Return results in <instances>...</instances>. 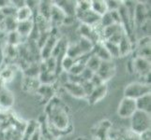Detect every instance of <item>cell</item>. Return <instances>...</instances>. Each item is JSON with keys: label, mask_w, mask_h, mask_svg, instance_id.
Listing matches in <instances>:
<instances>
[{"label": "cell", "mask_w": 151, "mask_h": 140, "mask_svg": "<svg viewBox=\"0 0 151 140\" xmlns=\"http://www.w3.org/2000/svg\"><path fill=\"white\" fill-rule=\"evenodd\" d=\"M132 66V70L140 76H149L150 75V61L142 57H135L129 63Z\"/></svg>", "instance_id": "obj_6"}, {"label": "cell", "mask_w": 151, "mask_h": 140, "mask_svg": "<svg viewBox=\"0 0 151 140\" xmlns=\"http://www.w3.org/2000/svg\"><path fill=\"white\" fill-rule=\"evenodd\" d=\"M51 121L54 126L60 131H65L70 124L69 115L64 108L59 105H54L51 108Z\"/></svg>", "instance_id": "obj_2"}, {"label": "cell", "mask_w": 151, "mask_h": 140, "mask_svg": "<svg viewBox=\"0 0 151 140\" xmlns=\"http://www.w3.org/2000/svg\"><path fill=\"white\" fill-rule=\"evenodd\" d=\"M101 64V61L95 55L90 53V55L87 56V58H86V67H87L88 69H90L91 71L94 72V73H96L99 69V67H100Z\"/></svg>", "instance_id": "obj_24"}, {"label": "cell", "mask_w": 151, "mask_h": 140, "mask_svg": "<svg viewBox=\"0 0 151 140\" xmlns=\"http://www.w3.org/2000/svg\"><path fill=\"white\" fill-rule=\"evenodd\" d=\"M66 16H67V15L53 2V6H52L51 12H50V17H49V19H51L52 22L62 23V22H63V20L65 19Z\"/></svg>", "instance_id": "obj_20"}, {"label": "cell", "mask_w": 151, "mask_h": 140, "mask_svg": "<svg viewBox=\"0 0 151 140\" xmlns=\"http://www.w3.org/2000/svg\"><path fill=\"white\" fill-rule=\"evenodd\" d=\"M148 22V11L143 3L135 4L133 11V24L136 23L138 26H144Z\"/></svg>", "instance_id": "obj_7"}, {"label": "cell", "mask_w": 151, "mask_h": 140, "mask_svg": "<svg viewBox=\"0 0 151 140\" xmlns=\"http://www.w3.org/2000/svg\"><path fill=\"white\" fill-rule=\"evenodd\" d=\"M35 27L34 20L31 19L24 22H18L16 31L21 37H29Z\"/></svg>", "instance_id": "obj_11"}, {"label": "cell", "mask_w": 151, "mask_h": 140, "mask_svg": "<svg viewBox=\"0 0 151 140\" xmlns=\"http://www.w3.org/2000/svg\"><path fill=\"white\" fill-rule=\"evenodd\" d=\"M91 10L93 12L98 14L99 16H102L105 14L108 9L106 6L105 1H101V0H95V1H91Z\"/></svg>", "instance_id": "obj_23"}, {"label": "cell", "mask_w": 151, "mask_h": 140, "mask_svg": "<svg viewBox=\"0 0 151 140\" xmlns=\"http://www.w3.org/2000/svg\"><path fill=\"white\" fill-rule=\"evenodd\" d=\"M122 32H124L122 25L120 23H114L102 29V37L104 40H107L108 38H110L112 36L118 34V33H122Z\"/></svg>", "instance_id": "obj_17"}, {"label": "cell", "mask_w": 151, "mask_h": 140, "mask_svg": "<svg viewBox=\"0 0 151 140\" xmlns=\"http://www.w3.org/2000/svg\"><path fill=\"white\" fill-rule=\"evenodd\" d=\"M56 80V73L54 72H41L39 76V81L40 84L43 85H53Z\"/></svg>", "instance_id": "obj_22"}, {"label": "cell", "mask_w": 151, "mask_h": 140, "mask_svg": "<svg viewBox=\"0 0 151 140\" xmlns=\"http://www.w3.org/2000/svg\"><path fill=\"white\" fill-rule=\"evenodd\" d=\"M23 89L27 92H37L39 87L40 86V83L39 81V79H32V77H24L23 80Z\"/></svg>", "instance_id": "obj_19"}, {"label": "cell", "mask_w": 151, "mask_h": 140, "mask_svg": "<svg viewBox=\"0 0 151 140\" xmlns=\"http://www.w3.org/2000/svg\"><path fill=\"white\" fill-rule=\"evenodd\" d=\"M22 41V37L17 33V31H12L9 32L8 36V43L9 46L16 47Z\"/></svg>", "instance_id": "obj_32"}, {"label": "cell", "mask_w": 151, "mask_h": 140, "mask_svg": "<svg viewBox=\"0 0 151 140\" xmlns=\"http://www.w3.org/2000/svg\"><path fill=\"white\" fill-rule=\"evenodd\" d=\"M41 133H40V126L39 128L34 132V134H32V136H30L29 140H41Z\"/></svg>", "instance_id": "obj_39"}, {"label": "cell", "mask_w": 151, "mask_h": 140, "mask_svg": "<svg viewBox=\"0 0 151 140\" xmlns=\"http://www.w3.org/2000/svg\"><path fill=\"white\" fill-rule=\"evenodd\" d=\"M137 111L136 100L128 97H123L117 108V115L122 119H131V117Z\"/></svg>", "instance_id": "obj_4"}, {"label": "cell", "mask_w": 151, "mask_h": 140, "mask_svg": "<svg viewBox=\"0 0 151 140\" xmlns=\"http://www.w3.org/2000/svg\"><path fill=\"white\" fill-rule=\"evenodd\" d=\"M39 128V124L35 121H30L27 124V127L24 129V136L22 137V140H29L30 136L34 134V132Z\"/></svg>", "instance_id": "obj_26"}, {"label": "cell", "mask_w": 151, "mask_h": 140, "mask_svg": "<svg viewBox=\"0 0 151 140\" xmlns=\"http://www.w3.org/2000/svg\"><path fill=\"white\" fill-rule=\"evenodd\" d=\"M37 92H39L40 95L42 96L45 99H51L53 97V93H54V88L52 85H43L40 84V86L39 87V89L37 91Z\"/></svg>", "instance_id": "obj_28"}, {"label": "cell", "mask_w": 151, "mask_h": 140, "mask_svg": "<svg viewBox=\"0 0 151 140\" xmlns=\"http://www.w3.org/2000/svg\"><path fill=\"white\" fill-rule=\"evenodd\" d=\"M14 104V95L9 90L4 88L0 91V107L3 108H10Z\"/></svg>", "instance_id": "obj_13"}, {"label": "cell", "mask_w": 151, "mask_h": 140, "mask_svg": "<svg viewBox=\"0 0 151 140\" xmlns=\"http://www.w3.org/2000/svg\"><path fill=\"white\" fill-rule=\"evenodd\" d=\"M96 74L101 77V79L105 82L111 80L112 77L116 74V65L112 61H105L101 62V64L99 67L98 71L96 72Z\"/></svg>", "instance_id": "obj_5"}, {"label": "cell", "mask_w": 151, "mask_h": 140, "mask_svg": "<svg viewBox=\"0 0 151 140\" xmlns=\"http://www.w3.org/2000/svg\"><path fill=\"white\" fill-rule=\"evenodd\" d=\"M118 48H119V53H120V57H124V56H126L129 53H132V41L126 34L123 36V38L120 40V42L118 43Z\"/></svg>", "instance_id": "obj_14"}, {"label": "cell", "mask_w": 151, "mask_h": 140, "mask_svg": "<svg viewBox=\"0 0 151 140\" xmlns=\"http://www.w3.org/2000/svg\"><path fill=\"white\" fill-rule=\"evenodd\" d=\"M151 119L150 114L137 110L131 117V128L133 134L141 136V134L150 131Z\"/></svg>", "instance_id": "obj_1"}, {"label": "cell", "mask_w": 151, "mask_h": 140, "mask_svg": "<svg viewBox=\"0 0 151 140\" xmlns=\"http://www.w3.org/2000/svg\"><path fill=\"white\" fill-rule=\"evenodd\" d=\"M15 18L18 22H24V21H28L33 19V11L30 9H28L27 6L17 9Z\"/></svg>", "instance_id": "obj_21"}, {"label": "cell", "mask_w": 151, "mask_h": 140, "mask_svg": "<svg viewBox=\"0 0 151 140\" xmlns=\"http://www.w3.org/2000/svg\"><path fill=\"white\" fill-rule=\"evenodd\" d=\"M78 45H79L80 49L82 50L83 55H87V54L91 53L92 50H93V46H94V44H93L92 42H90L89 40L85 39V38H83L80 39Z\"/></svg>", "instance_id": "obj_30"}, {"label": "cell", "mask_w": 151, "mask_h": 140, "mask_svg": "<svg viewBox=\"0 0 151 140\" xmlns=\"http://www.w3.org/2000/svg\"><path fill=\"white\" fill-rule=\"evenodd\" d=\"M5 25H6V29L9 32H12V31H16L17 28V24H18V21L16 20L14 16H10V17H5Z\"/></svg>", "instance_id": "obj_33"}, {"label": "cell", "mask_w": 151, "mask_h": 140, "mask_svg": "<svg viewBox=\"0 0 151 140\" xmlns=\"http://www.w3.org/2000/svg\"><path fill=\"white\" fill-rule=\"evenodd\" d=\"M4 83H5V82L1 79H0V91H2L4 89Z\"/></svg>", "instance_id": "obj_40"}, {"label": "cell", "mask_w": 151, "mask_h": 140, "mask_svg": "<svg viewBox=\"0 0 151 140\" xmlns=\"http://www.w3.org/2000/svg\"><path fill=\"white\" fill-rule=\"evenodd\" d=\"M65 54L75 61L80 59L81 57L85 56V55H83V53H82V50L80 49L79 45H78V43H72L70 45H67Z\"/></svg>", "instance_id": "obj_18"}, {"label": "cell", "mask_w": 151, "mask_h": 140, "mask_svg": "<svg viewBox=\"0 0 151 140\" xmlns=\"http://www.w3.org/2000/svg\"><path fill=\"white\" fill-rule=\"evenodd\" d=\"M41 140H51V139H47V138H44V137H41Z\"/></svg>", "instance_id": "obj_41"}, {"label": "cell", "mask_w": 151, "mask_h": 140, "mask_svg": "<svg viewBox=\"0 0 151 140\" xmlns=\"http://www.w3.org/2000/svg\"><path fill=\"white\" fill-rule=\"evenodd\" d=\"M64 89L67 92H69L71 96L75 98H86L81 84L72 83V82L67 81L63 84Z\"/></svg>", "instance_id": "obj_10"}, {"label": "cell", "mask_w": 151, "mask_h": 140, "mask_svg": "<svg viewBox=\"0 0 151 140\" xmlns=\"http://www.w3.org/2000/svg\"><path fill=\"white\" fill-rule=\"evenodd\" d=\"M85 68H86V62H82L80 59L76 60L75 64L70 68V70L68 72V74L73 76H80Z\"/></svg>", "instance_id": "obj_29"}, {"label": "cell", "mask_w": 151, "mask_h": 140, "mask_svg": "<svg viewBox=\"0 0 151 140\" xmlns=\"http://www.w3.org/2000/svg\"><path fill=\"white\" fill-rule=\"evenodd\" d=\"M114 20L111 16V13L107 11L105 14H103L102 16L101 17V20H100V24L102 26V29L105 28L107 26H109V25H112L114 24Z\"/></svg>", "instance_id": "obj_34"}, {"label": "cell", "mask_w": 151, "mask_h": 140, "mask_svg": "<svg viewBox=\"0 0 151 140\" xmlns=\"http://www.w3.org/2000/svg\"><path fill=\"white\" fill-rule=\"evenodd\" d=\"M81 86L83 88V91H84L86 97H87L88 95H90V93L93 92V90L95 89V86L91 83L90 80L88 81H83L81 83Z\"/></svg>", "instance_id": "obj_35"}, {"label": "cell", "mask_w": 151, "mask_h": 140, "mask_svg": "<svg viewBox=\"0 0 151 140\" xmlns=\"http://www.w3.org/2000/svg\"><path fill=\"white\" fill-rule=\"evenodd\" d=\"M67 16H73L75 15L76 2L73 1H57L54 2Z\"/></svg>", "instance_id": "obj_15"}, {"label": "cell", "mask_w": 151, "mask_h": 140, "mask_svg": "<svg viewBox=\"0 0 151 140\" xmlns=\"http://www.w3.org/2000/svg\"><path fill=\"white\" fill-rule=\"evenodd\" d=\"M94 74H95L94 72L91 71L90 69H88L87 67H86L80 76L82 77L83 81H88V80H90L92 79V77H93V75H94Z\"/></svg>", "instance_id": "obj_37"}, {"label": "cell", "mask_w": 151, "mask_h": 140, "mask_svg": "<svg viewBox=\"0 0 151 140\" xmlns=\"http://www.w3.org/2000/svg\"><path fill=\"white\" fill-rule=\"evenodd\" d=\"M40 74V66L37 64H32L27 66L24 70V75L27 77H32V79H39Z\"/></svg>", "instance_id": "obj_25"}, {"label": "cell", "mask_w": 151, "mask_h": 140, "mask_svg": "<svg viewBox=\"0 0 151 140\" xmlns=\"http://www.w3.org/2000/svg\"><path fill=\"white\" fill-rule=\"evenodd\" d=\"M0 75H1V68H0Z\"/></svg>", "instance_id": "obj_42"}, {"label": "cell", "mask_w": 151, "mask_h": 140, "mask_svg": "<svg viewBox=\"0 0 151 140\" xmlns=\"http://www.w3.org/2000/svg\"><path fill=\"white\" fill-rule=\"evenodd\" d=\"M90 81H91V83L94 85L95 87H98V86H100V85H102V84H104L105 82H104L100 77H99L96 73L93 75V77H92V79L90 80Z\"/></svg>", "instance_id": "obj_38"}, {"label": "cell", "mask_w": 151, "mask_h": 140, "mask_svg": "<svg viewBox=\"0 0 151 140\" xmlns=\"http://www.w3.org/2000/svg\"><path fill=\"white\" fill-rule=\"evenodd\" d=\"M108 11H114V10H118L121 7V1H116V0H110V1H105Z\"/></svg>", "instance_id": "obj_36"}, {"label": "cell", "mask_w": 151, "mask_h": 140, "mask_svg": "<svg viewBox=\"0 0 151 140\" xmlns=\"http://www.w3.org/2000/svg\"><path fill=\"white\" fill-rule=\"evenodd\" d=\"M136 107H137V110L144 111V112L150 114V110H151V95L150 93L138 98L136 100Z\"/></svg>", "instance_id": "obj_16"}, {"label": "cell", "mask_w": 151, "mask_h": 140, "mask_svg": "<svg viewBox=\"0 0 151 140\" xmlns=\"http://www.w3.org/2000/svg\"><path fill=\"white\" fill-rule=\"evenodd\" d=\"M79 32H80V35L83 38L89 40L90 42H92L94 45L99 42H101V38H100L101 36L93 26L82 23L79 28Z\"/></svg>", "instance_id": "obj_8"}, {"label": "cell", "mask_w": 151, "mask_h": 140, "mask_svg": "<svg viewBox=\"0 0 151 140\" xmlns=\"http://www.w3.org/2000/svg\"><path fill=\"white\" fill-rule=\"evenodd\" d=\"M102 43L104 45V47L106 48L107 51L110 54V56L113 58H118L120 57V53H119V48H118V45L116 44H114L109 42V41H102Z\"/></svg>", "instance_id": "obj_27"}, {"label": "cell", "mask_w": 151, "mask_h": 140, "mask_svg": "<svg viewBox=\"0 0 151 140\" xmlns=\"http://www.w3.org/2000/svg\"><path fill=\"white\" fill-rule=\"evenodd\" d=\"M150 84L145 82H132L124 90V97L137 100L138 98L150 93Z\"/></svg>", "instance_id": "obj_3"}, {"label": "cell", "mask_w": 151, "mask_h": 140, "mask_svg": "<svg viewBox=\"0 0 151 140\" xmlns=\"http://www.w3.org/2000/svg\"><path fill=\"white\" fill-rule=\"evenodd\" d=\"M60 64H61V69H62V71H65V72H67V73H68V72L70 70L71 67L73 66V65L75 64V60H73L72 58H70V57L67 56L65 54L63 57H62Z\"/></svg>", "instance_id": "obj_31"}, {"label": "cell", "mask_w": 151, "mask_h": 140, "mask_svg": "<svg viewBox=\"0 0 151 140\" xmlns=\"http://www.w3.org/2000/svg\"><path fill=\"white\" fill-rule=\"evenodd\" d=\"M91 54L95 55L96 57H98L101 62H105V61H112V57L109 54V53L107 51L106 48L104 47L102 41L99 42L97 44H95L93 46V50Z\"/></svg>", "instance_id": "obj_12"}, {"label": "cell", "mask_w": 151, "mask_h": 140, "mask_svg": "<svg viewBox=\"0 0 151 140\" xmlns=\"http://www.w3.org/2000/svg\"><path fill=\"white\" fill-rule=\"evenodd\" d=\"M107 92H108V87H107L106 83L100 85L98 87H95V89L90 93V95H88L86 97L88 100V103H89L90 105H95V104L100 102L106 96Z\"/></svg>", "instance_id": "obj_9"}]
</instances>
